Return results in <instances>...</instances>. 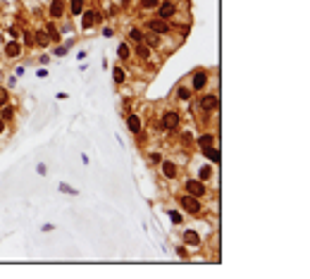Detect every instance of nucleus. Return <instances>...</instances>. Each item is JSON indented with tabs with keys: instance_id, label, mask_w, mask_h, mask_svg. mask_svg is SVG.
Returning a JSON list of instances; mask_svg holds the SVG:
<instances>
[{
	"instance_id": "nucleus-1",
	"label": "nucleus",
	"mask_w": 310,
	"mask_h": 279,
	"mask_svg": "<svg viewBox=\"0 0 310 279\" xmlns=\"http://www.w3.org/2000/svg\"><path fill=\"white\" fill-rule=\"evenodd\" d=\"M179 203H181V208H184L186 213H191V215H200V210H203L200 200H198L196 196H191V194H184Z\"/></svg>"
},
{
	"instance_id": "nucleus-2",
	"label": "nucleus",
	"mask_w": 310,
	"mask_h": 279,
	"mask_svg": "<svg viewBox=\"0 0 310 279\" xmlns=\"http://www.w3.org/2000/svg\"><path fill=\"white\" fill-rule=\"evenodd\" d=\"M174 15H177V5H174L172 0H163V2H158V19L169 22Z\"/></svg>"
},
{
	"instance_id": "nucleus-3",
	"label": "nucleus",
	"mask_w": 310,
	"mask_h": 279,
	"mask_svg": "<svg viewBox=\"0 0 310 279\" xmlns=\"http://www.w3.org/2000/svg\"><path fill=\"white\" fill-rule=\"evenodd\" d=\"M148 31H153L158 36H169L172 27H169V22H165V19H148Z\"/></svg>"
},
{
	"instance_id": "nucleus-4",
	"label": "nucleus",
	"mask_w": 310,
	"mask_h": 279,
	"mask_svg": "<svg viewBox=\"0 0 310 279\" xmlns=\"http://www.w3.org/2000/svg\"><path fill=\"white\" fill-rule=\"evenodd\" d=\"M186 194H191V196H196V198H200V196L205 194V184L200 181V179H186Z\"/></svg>"
},
{
	"instance_id": "nucleus-5",
	"label": "nucleus",
	"mask_w": 310,
	"mask_h": 279,
	"mask_svg": "<svg viewBox=\"0 0 310 279\" xmlns=\"http://www.w3.org/2000/svg\"><path fill=\"white\" fill-rule=\"evenodd\" d=\"M200 108H203L205 112H210V110L215 112L217 108H220V98H217L215 93H205V96L200 98Z\"/></svg>"
},
{
	"instance_id": "nucleus-6",
	"label": "nucleus",
	"mask_w": 310,
	"mask_h": 279,
	"mask_svg": "<svg viewBox=\"0 0 310 279\" xmlns=\"http://www.w3.org/2000/svg\"><path fill=\"white\" fill-rule=\"evenodd\" d=\"M179 112L177 110H167L165 115H163V129H177L179 127Z\"/></svg>"
},
{
	"instance_id": "nucleus-7",
	"label": "nucleus",
	"mask_w": 310,
	"mask_h": 279,
	"mask_svg": "<svg viewBox=\"0 0 310 279\" xmlns=\"http://www.w3.org/2000/svg\"><path fill=\"white\" fill-rule=\"evenodd\" d=\"M208 86V72L205 69H198L194 74V82H191V91H203Z\"/></svg>"
},
{
	"instance_id": "nucleus-8",
	"label": "nucleus",
	"mask_w": 310,
	"mask_h": 279,
	"mask_svg": "<svg viewBox=\"0 0 310 279\" xmlns=\"http://www.w3.org/2000/svg\"><path fill=\"white\" fill-rule=\"evenodd\" d=\"M160 172H163V177H165V179H177V174H179V169H177V165H174L172 160L160 163Z\"/></svg>"
},
{
	"instance_id": "nucleus-9",
	"label": "nucleus",
	"mask_w": 310,
	"mask_h": 279,
	"mask_svg": "<svg viewBox=\"0 0 310 279\" xmlns=\"http://www.w3.org/2000/svg\"><path fill=\"white\" fill-rule=\"evenodd\" d=\"M127 129H129L131 134H141V129H143L141 117H139V115H127Z\"/></svg>"
},
{
	"instance_id": "nucleus-10",
	"label": "nucleus",
	"mask_w": 310,
	"mask_h": 279,
	"mask_svg": "<svg viewBox=\"0 0 310 279\" xmlns=\"http://www.w3.org/2000/svg\"><path fill=\"white\" fill-rule=\"evenodd\" d=\"M184 244L191 246V248H200V236H198V231L186 229V231H184Z\"/></svg>"
},
{
	"instance_id": "nucleus-11",
	"label": "nucleus",
	"mask_w": 310,
	"mask_h": 279,
	"mask_svg": "<svg viewBox=\"0 0 310 279\" xmlns=\"http://www.w3.org/2000/svg\"><path fill=\"white\" fill-rule=\"evenodd\" d=\"M48 12H50L53 19H62V17H65V2H62V0H53L50 7H48Z\"/></svg>"
},
{
	"instance_id": "nucleus-12",
	"label": "nucleus",
	"mask_w": 310,
	"mask_h": 279,
	"mask_svg": "<svg viewBox=\"0 0 310 279\" xmlns=\"http://www.w3.org/2000/svg\"><path fill=\"white\" fill-rule=\"evenodd\" d=\"M5 55L10 57V60L19 57L22 55V43H19V41H10V43L5 46Z\"/></svg>"
},
{
	"instance_id": "nucleus-13",
	"label": "nucleus",
	"mask_w": 310,
	"mask_h": 279,
	"mask_svg": "<svg viewBox=\"0 0 310 279\" xmlns=\"http://www.w3.org/2000/svg\"><path fill=\"white\" fill-rule=\"evenodd\" d=\"M33 41L41 46V48H46L48 43H50V36H48V31H43V29H38L36 31V36H33Z\"/></svg>"
},
{
	"instance_id": "nucleus-14",
	"label": "nucleus",
	"mask_w": 310,
	"mask_h": 279,
	"mask_svg": "<svg viewBox=\"0 0 310 279\" xmlns=\"http://www.w3.org/2000/svg\"><path fill=\"white\" fill-rule=\"evenodd\" d=\"M69 12H72V17H82V12H84V0H69Z\"/></svg>"
},
{
	"instance_id": "nucleus-15",
	"label": "nucleus",
	"mask_w": 310,
	"mask_h": 279,
	"mask_svg": "<svg viewBox=\"0 0 310 279\" xmlns=\"http://www.w3.org/2000/svg\"><path fill=\"white\" fill-rule=\"evenodd\" d=\"M82 15H84V22H82L84 29H91L96 24V10H88V12H82Z\"/></svg>"
},
{
	"instance_id": "nucleus-16",
	"label": "nucleus",
	"mask_w": 310,
	"mask_h": 279,
	"mask_svg": "<svg viewBox=\"0 0 310 279\" xmlns=\"http://www.w3.org/2000/svg\"><path fill=\"white\" fill-rule=\"evenodd\" d=\"M203 153H205V158H208L210 163H220V150H217L215 146H210V148H203Z\"/></svg>"
},
{
	"instance_id": "nucleus-17",
	"label": "nucleus",
	"mask_w": 310,
	"mask_h": 279,
	"mask_svg": "<svg viewBox=\"0 0 310 279\" xmlns=\"http://www.w3.org/2000/svg\"><path fill=\"white\" fill-rule=\"evenodd\" d=\"M136 55L141 57V60H150L153 50H150V46H146V43H139V48H136Z\"/></svg>"
},
{
	"instance_id": "nucleus-18",
	"label": "nucleus",
	"mask_w": 310,
	"mask_h": 279,
	"mask_svg": "<svg viewBox=\"0 0 310 279\" xmlns=\"http://www.w3.org/2000/svg\"><path fill=\"white\" fill-rule=\"evenodd\" d=\"M212 143H215L212 134H200V136H198V146H200V150H203V148H210Z\"/></svg>"
},
{
	"instance_id": "nucleus-19",
	"label": "nucleus",
	"mask_w": 310,
	"mask_h": 279,
	"mask_svg": "<svg viewBox=\"0 0 310 279\" xmlns=\"http://www.w3.org/2000/svg\"><path fill=\"white\" fill-rule=\"evenodd\" d=\"M113 77H114V84H124V82H127V72H124L122 67H114Z\"/></svg>"
},
{
	"instance_id": "nucleus-20",
	"label": "nucleus",
	"mask_w": 310,
	"mask_h": 279,
	"mask_svg": "<svg viewBox=\"0 0 310 279\" xmlns=\"http://www.w3.org/2000/svg\"><path fill=\"white\" fill-rule=\"evenodd\" d=\"M117 55H119V60H129V55H131V48H129V43H119V48H117Z\"/></svg>"
},
{
	"instance_id": "nucleus-21",
	"label": "nucleus",
	"mask_w": 310,
	"mask_h": 279,
	"mask_svg": "<svg viewBox=\"0 0 310 279\" xmlns=\"http://www.w3.org/2000/svg\"><path fill=\"white\" fill-rule=\"evenodd\" d=\"M210 177H212V167H210V165H203L200 172H198V179H200V181H208Z\"/></svg>"
},
{
	"instance_id": "nucleus-22",
	"label": "nucleus",
	"mask_w": 310,
	"mask_h": 279,
	"mask_svg": "<svg viewBox=\"0 0 310 279\" xmlns=\"http://www.w3.org/2000/svg\"><path fill=\"white\" fill-rule=\"evenodd\" d=\"M177 91H179L177 96H179L181 100H189V98H191V86H179Z\"/></svg>"
},
{
	"instance_id": "nucleus-23",
	"label": "nucleus",
	"mask_w": 310,
	"mask_h": 279,
	"mask_svg": "<svg viewBox=\"0 0 310 279\" xmlns=\"http://www.w3.org/2000/svg\"><path fill=\"white\" fill-rule=\"evenodd\" d=\"M129 38H131L134 43H143V31L141 29H131V31H129Z\"/></svg>"
},
{
	"instance_id": "nucleus-24",
	"label": "nucleus",
	"mask_w": 310,
	"mask_h": 279,
	"mask_svg": "<svg viewBox=\"0 0 310 279\" xmlns=\"http://www.w3.org/2000/svg\"><path fill=\"white\" fill-rule=\"evenodd\" d=\"M167 215H169V220H172L174 224H181V222H184V217H181L177 210H167Z\"/></svg>"
},
{
	"instance_id": "nucleus-25",
	"label": "nucleus",
	"mask_w": 310,
	"mask_h": 279,
	"mask_svg": "<svg viewBox=\"0 0 310 279\" xmlns=\"http://www.w3.org/2000/svg\"><path fill=\"white\" fill-rule=\"evenodd\" d=\"M12 115H15V108H12V105H7V103H5V105H2V119H10V117H12Z\"/></svg>"
},
{
	"instance_id": "nucleus-26",
	"label": "nucleus",
	"mask_w": 310,
	"mask_h": 279,
	"mask_svg": "<svg viewBox=\"0 0 310 279\" xmlns=\"http://www.w3.org/2000/svg\"><path fill=\"white\" fill-rule=\"evenodd\" d=\"M158 2L160 0H141V7L143 10H153V7H158Z\"/></svg>"
},
{
	"instance_id": "nucleus-27",
	"label": "nucleus",
	"mask_w": 310,
	"mask_h": 279,
	"mask_svg": "<svg viewBox=\"0 0 310 279\" xmlns=\"http://www.w3.org/2000/svg\"><path fill=\"white\" fill-rule=\"evenodd\" d=\"M7 100H10V91H7V88H0V108H2Z\"/></svg>"
},
{
	"instance_id": "nucleus-28",
	"label": "nucleus",
	"mask_w": 310,
	"mask_h": 279,
	"mask_svg": "<svg viewBox=\"0 0 310 279\" xmlns=\"http://www.w3.org/2000/svg\"><path fill=\"white\" fill-rule=\"evenodd\" d=\"M7 33H10V38H12V41H17V38L22 36V33H19V29H17V27H10V29H7Z\"/></svg>"
},
{
	"instance_id": "nucleus-29",
	"label": "nucleus",
	"mask_w": 310,
	"mask_h": 279,
	"mask_svg": "<svg viewBox=\"0 0 310 279\" xmlns=\"http://www.w3.org/2000/svg\"><path fill=\"white\" fill-rule=\"evenodd\" d=\"M60 191H62V194H77V191H74L72 186H67V184H60Z\"/></svg>"
},
{
	"instance_id": "nucleus-30",
	"label": "nucleus",
	"mask_w": 310,
	"mask_h": 279,
	"mask_svg": "<svg viewBox=\"0 0 310 279\" xmlns=\"http://www.w3.org/2000/svg\"><path fill=\"white\" fill-rule=\"evenodd\" d=\"M177 255H179V258H189V251H186L184 246H177Z\"/></svg>"
},
{
	"instance_id": "nucleus-31",
	"label": "nucleus",
	"mask_w": 310,
	"mask_h": 279,
	"mask_svg": "<svg viewBox=\"0 0 310 279\" xmlns=\"http://www.w3.org/2000/svg\"><path fill=\"white\" fill-rule=\"evenodd\" d=\"M103 36H105V38H113V36H114V29H113V27H105V29H103Z\"/></svg>"
},
{
	"instance_id": "nucleus-32",
	"label": "nucleus",
	"mask_w": 310,
	"mask_h": 279,
	"mask_svg": "<svg viewBox=\"0 0 310 279\" xmlns=\"http://www.w3.org/2000/svg\"><path fill=\"white\" fill-rule=\"evenodd\" d=\"M55 55H57V57H65V55H67V46H65V48H57Z\"/></svg>"
},
{
	"instance_id": "nucleus-33",
	"label": "nucleus",
	"mask_w": 310,
	"mask_h": 279,
	"mask_svg": "<svg viewBox=\"0 0 310 279\" xmlns=\"http://www.w3.org/2000/svg\"><path fill=\"white\" fill-rule=\"evenodd\" d=\"M5 129H7V124H5V119H2V117H0V136H2V134H5Z\"/></svg>"
},
{
	"instance_id": "nucleus-34",
	"label": "nucleus",
	"mask_w": 310,
	"mask_h": 279,
	"mask_svg": "<svg viewBox=\"0 0 310 279\" xmlns=\"http://www.w3.org/2000/svg\"><path fill=\"white\" fill-rule=\"evenodd\" d=\"M150 160H153V163H163V158H160L158 153H153V155H150Z\"/></svg>"
}]
</instances>
